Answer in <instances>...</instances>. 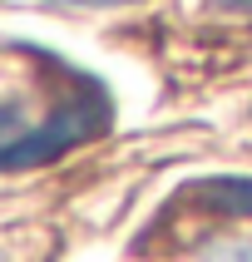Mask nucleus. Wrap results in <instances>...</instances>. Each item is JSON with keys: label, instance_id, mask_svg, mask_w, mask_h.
I'll list each match as a JSON object with an SVG mask.
<instances>
[{"label": "nucleus", "instance_id": "f257e3e1", "mask_svg": "<svg viewBox=\"0 0 252 262\" xmlns=\"http://www.w3.org/2000/svg\"><path fill=\"white\" fill-rule=\"evenodd\" d=\"M109 129V94L94 74L40 50H0V173L64 159Z\"/></svg>", "mask_w": 252, "mask_h": 262}, {"label": "nucleus", "instance_id": "f03ea898", "mask_svg": "<svg viewBox=\"0 0 252 262\" xmlns=\"http://www.w3.org/2000/svg\"><path fill=\"white\" fill-rule=\"evenodd\" d=\"M203 193H208V208H218L227 218H252V178H218Z\"/></svg>", "mask_w": 252, "mask_h": 262}, {"label": "nucleus", "instance_id": "7ed1b4c3", "mask_svg": "<svg viewBox=\"0 0 252 262\" xmlns=\"http://www.w3.org/2000/svg\"><path fill=\"white\" fill-rule=\"evenodd\" d=\"M198 262H252V233H237V237H218L198 252Z\"/></svg>", "mask_w": 252, "mask_h": 262}, {"label": "nucleus", "instance_id": "20e7f679", "mask_svg": "<svg viewBox=\"0 0 252 262\" xmlns=\"http://www.w3.org/2000/svg\"><path fill=\"white\" fill-rule=\"evenodd\" d=\"M59 5H129V0H59Z\"/></svg>", "mask_w": 252, "mask_h": 262}, {"label": "nucleus", "instance_id": "39448f33", "mask_svg": "<svg viewBox=\"0 0 252 262\" xmlns=\"http://www.w3.org/2000/svg\"><path fill=\"white\" fill-rule=\"evenodd\" d=\"M218 5H227V10H252V0H218Z\"/></svg>", "mask_w": 252, "mask_h": 262}]
</instances>
